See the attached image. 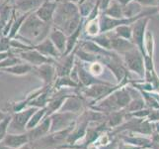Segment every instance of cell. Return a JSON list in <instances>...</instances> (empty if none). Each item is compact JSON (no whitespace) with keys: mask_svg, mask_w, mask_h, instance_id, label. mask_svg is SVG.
Instances as JSON below:
<instances>
[{"mask_svg":"<svg viewBox=\"0 0 159 149\" xmlns=\"http://www.w3.org/2000/svg\"><path fill=\"white\" fill-rule=\"evenodd\" d=\"M131 99H133V96L128 87L125 86L113 92L111 95L100 101L98 104H93L89 107L108 114L113 112L125 109L131 102Z\"/></svg>","mask_w":159,"mask_h":149,"instance_id":"cell-2","label":"cell"},{"mask_svg":"<svg viewBox=\"0 0 159 149\" xmlns=\"http://www.w3.org/2000/svg\"><path fill=\"white\" fill-rule=\"evenodd\" d=\"M1 143L9 149H17L30 143V138L27 132L24 133H9L8 132Z\"/></svg>","mask_w":159,"mask_h":149,"instance_id":"cell-15","label":"cell"},{"mask_svg":"<svg viewBox=\"0 0 159 149\" xmlns=\"http://www.w3.org/2000/svg\"><path fill=\"white\" fill-rule=\"evenodd\" d=\"M89 106L87 104V101L84 97L79 95L78 92H75L74 95H70L64 101L62 107H60L58 112H73L76 114H80Z\"/></svg>","mask_w":159,"mask_h":149,"instance_id":"cell-8","label":"cell"},{"mask_svg":"<svg viewBox=\"0 0 159 149\" xmlns=\"http://www.w3.org/2000/svg\"><path fill=\"white\" fill-rule=\"evenodd\" d=\"M124 58V62L125 67L130 72H134L136 75H139L140 78L143 79L145 77V66L143 55L140 51L135 48L131 51H129L122 55Z\"/></svg>","mask_w":159,"mask_h":149,"instance_id":"cell-5","label":"cell"},{"mask_svg":"<svg viewBox=\"0 0 159 149\" xmlns=\"http://www.w3.org/2000/svg\"><path fill=\"white\" fill-rule=\"evenodd\" d=\"M34 69V66H32L28 63H17L13 66H10V67L5 68L1 71L5 72L7 74H11L14 76H23L27 75L33 72Z\"/></svg>","mask_w":159,"mask_h":149,"instance_id":"cell-23","label":"cell"},{"mask_svg":"<svg viewBox=\"0 0 159 149\" xmlns=\"http://www.w3.org/2000/svg\"><path fill=\"white\" fill-rule=\"evenodd\" d=\"M86 36L88 38L95 37L100 34V18H95L93 20H87L85 24V31Z\"/></svg>","mask_w":159,"mask_h":149,"instance_id":"cell-28","label":"cell"},{"mask_svg":"<svg viewBox=\"0 0 159 149\" xmlns=\"http://www.w3.org/2000/svg\"><path fill=\"white\" fill-rule=\"evenodd\" d=\"M38 107H28L20 112H16L11 114V121L9 124V133H24L27 132V124H28L32 115L35 113Z\"/></svg>","mask_w":159,"mask_h":149,"instance_id":"cell-4","label":"cell"},{"mask_svg":"<svg viewBox=\"0 0 159 149\" xmlns=\"http://www.w3.org/2000/svg\"><path fill=\"white\" fill-rule=\"evenodd\" d=\"M90 67L88 69V71L92 75H94L95 77H99L104 73V65L100 62H93V63H89Z\"/></svg>","mask_w":159,"mask_h":149,"instance_id":"cell-34","label":"cell"},{"mask_svg":"<svg viewBox=\"0 0 159 149\" xmlns=\"http://www.w3.org/2000/svg\"><path fill=\"white\" fill-rule=\"evenodd\" d=\"M58 149H73V148H58Z\"/></svg>","mask_w":159,"mask_h":149,"instance_id":"cell-48","label":"cell"},{"mask_svg":"<svg viewBox=\"0 0 159 149\" xmlns=\"http://www.w3.org/2000/svg\"><path fill=\"white\" fill-rule=\"evenodd\" d=\"M151 138V149H159V133L153 131V133L150 136Z\"/></svg>","mask_w":159,"mask_h":149,"instance_id":"cell-37","label":"cell"},{"mask_svg":"<svg viewBox=\"0 0 159 149\" xmlns=\"http://www.w3.org/2000/svg\"><path fill=\"white\" fill-rule=\"evenodd\" d=\"M117 137L125 143L141 148L151 146V138L149 136H139L134 135V133H120L117 135Z\"/></svg>","mask_w":159,"mask_h":149,"instance_id":"cell-21","label":"cell"},{"mask_svg":"<svg viewBox=\"0 0 159 149\" xmlns=\"http://www.w3.org/2000/svg\"><path fill=\"white\" fill-rule=\"evenodd\" d=\"M119 138V137H118ZM118 149H141V147L135 146V145H131L129 144V143H125L124 141H122L119 138V145H118Z\"/></svg>","mask_w":159,"mask_h":149,"instance_id":"cell-39","label":"cell"},{"mask_svg":"<svg viewBox=\"0 0 159 149\" xmlns=\"http://www.w3.org/2000/svg\"><path fill=\"white\" fill-rule=\"evenodd\" d=\"M57 6V2L56 0H47L35 13L41 20L48 22V23H52Z\"/></svg>","mask_w":159,"mask_h":149,"instance_id":"cell-17","label":"cell"},{"mask_svg":"<svg viewBox=\"0 0 159 149\" xmlns=\"http://www.w3.org/2000/svg\"><path fill=\"white\" fill-rule=\"evenodd\" d=\"M142 6L139 3H136L135 1L130 2L129 4L124 6V15L125 17L127 18H130V17H134V16H138L139 14H140L142 12Z\"/></svg>","mask_w":159,"mask_h":149,"instance_id":"cell-29","label":"cell"},{"mask_svg":"<svg viewBox=\"0 0 159 149\" xmlns=\"http://www.w3.org/2000/svg\"><path fill=\"white\" fill-rule=\"evenodd\" d=\"M144 47H145V56L153 58V54H154V38H153L152 32L150 31L146 32Z\"/></svg>","mask_w":159,"mask_h":149,"instance_id":"cell-32","label":"cell"},{"mask_svg":"<svg viewBox=\"0 0 159 149\" xmlns=\"http://www.w3.org/2000/svg\"><path fill=\"white\" fill-rule=\"evenodd\" d=\"M117 1H118L120 5H122V6H125V5L129 4L130 2L134 1V0H117Z\"/></svg>","mask_w":159,"mask_h":149,"instance_id":"cell-41","label":"cell"},{"mask_svg":"<svg viewBox=\"0 0 159 149\" xmlns=\"http://www.w3.org/2000/svg\"><path fill=\"white\" fill-rule=\"evenodd\" d=\"M17 149H32V146H31L30 143H28V144H26L25 146L21 147V148H17Z\"/></svg>","mask_w":159,"mask_h":149,"instance_id":"cell-43","label":"cell"},{"mask_svg":"<svg viewBox=\"0 0 159 149\" xmlns=\"http://www.w3.org/2000/svg\"><path fill=\"white\" fill-rule=\"evenodd\" d=\"M103 14L109 16V17H111V18H116V19L125 18L124 6H122L117 0H112V2L109 5V7L104 11Z\"/></svg>","mask_w":159,"mask_h":149,"instance_id":"cell-24","label":"cell"},{"mask_svg":"<svg viewBox=\"0 0 159 149\" xmlns=\"http://www.w3.org/2000/svg\"><path fill=\"white\" fill-rule=\"evenodd\" d=\"M113 31L118 37L125 38L128 40H131L133 38V26L131 25H120Z\"/></svg>","mask_w":159,"mask_h":149,"instance_id":"cell-31","label":"cell"},{"mask_svg":"<svg viewBox=\"0 0 159 149\" xmlns=\"http://www.w3.org/2000/svg\"><path fill=\"white\" fill-rule=\"evenodd\" d=\"M149 16L147 17H141L136 20L134 23L131 25L133 26V38L131 41L134 43L140 53L145 57V47H144V42H145V35L147 32V26L149 23Z\"/></svg>","mask_w":159,"mask_h":149,"instance_id":"cell-6","label":"cell"},{"mask_svg":"<svg viewBox=\"0 0 159 149\" xmlns=\"http://www.w3.org/2000/svg\"><path fill=\"white\" fill-rule=\"evenodd\" d=\"M109 33H110V35H111V50L112 51L123 55L136 48L134 43L131 40L118 37L114 32L112 33L111 31H109Z\"/></svg>","mask_w":159,"mask_h":149,"instance_id":"cell-14","label":"cell"},{"mask_svg":"<svg viewBox=\"0 0 159 149\" xmlns=\"http://www.w3.org/2000/svg\"><path fill=\"white\" fill-rule=\"evenodd\" d=\"M50 117L52 118L51 132H57L74 125L77 121L79 114L66 112H57Z\"/></svg>","mask_w":159,"mask_h":149,"instance_id":"cell-7","label":"cell"},{"mask_svg":"<svg viewBox=\"0 0 159 149\" xmlns=\"http://www.w3.org/2000/svg\"><path fill=\"white\" fill-rule=\"evenodd\" d=\"M33 73L43 81V86H52L57 80V67L56 63H46L41 66H37L33 69Z\"/></svg>","mask_w":159,"mask_h":149,"instance_id":"cell-10","label":"cell"},{"mask_svg":"<svg viewBox=\"0 0 159 149\" xmlns=\"http://www.w3.org/2000/svg\"><path fill=\"white\" fill-rule=\"evenodd\" d=\"M46 117H47V108L46 107L38 108L35 112V113L32 115L28 124H27V131L35 128L37 125H39Z\"/></svg>","mask_w":159,"mask_h":149,"instance_id":"cell-27","label":"cell"},{"mask_svg":"<svg viewBox=\"0 0 159 149\" xmlns=\"http://www.w3.org/2000/svg\"><path fill=\"white\" fill-rule=\"evenodd\" d=\"M147 120H149L150 122H155L159 121V108H154L150 110V113L147 117Z\"/></svg>","mask_w":159,"mask_h":149,"instance_id":"cell-38","label":"cell"},{"mask_svg":"<svg viewBox=\"0 0 159 149\" xmlns=\"http://www.w3.org/2000/svg\"><path fill=\"white\" fill-rule=\"evenodd\" d=\"M51 127H52V118L51 117H46L39 125H37L35 128L27 131L30 138V142L36 141L42 138V137L48 135L51 132Z\"/></svg>","mask_w":159,"mask_h":149,"instance_id":"cell-16","label":"cell"},{"mask_svg":"<svg viewBox=\"0 0 159 149\" xmlns=\"http://www.w3.org/2000/svg\"><path fill=\"white\" fill-rule=\"evenodd\" d=\"M143 108H145V102H144L143 97H142V96H141L139 97L131 99V102L129 103V106L125 107L124 110L125 112L130 113V112H139V110L143 109Z\"/></svg>","mask_w":159,"mask_h":149,"instance_id":"cell-30","label":"cell"},{"mask_svg":"<svg viewBox=\"0 0 159 149\" xmlns=\"http://www.w3.org/2000/svg\"><path fill=\"white\" fill-rule=\"evenodd\" d=\"M11 50V39L8 36L0 38V52H9Z\"/></svg>","mask_w":159,"mask_h":149,"instance_id":"cell-35","label":"cell"},{"mask_svg":"<svg viewBox=\"0 0 159 149\" xmlns=\"http://www.w3.org/2000/svg\"><path fill=\"white\" fill-rule=\"evenodd\" d=\"M75 66H76V70H77L80 87H88L97 85V84H112V82H110L100 80L98 77L92 75L90 72L87 71L85 67H83L82 65L76 64Z\"/></svg>","mask_w":159,"mask_h":149,"instance_id":"cell-12","label":"cell"},{"mask_svg":"<svg viewBox=\"0 0 159 149\" xmlns=\"http://www.w3.org/2000/svg\"><path fill=\"white\" fill-rule=\"evenodd\" d=\"M7 115H8V113L2 112V110H0V121H1L2 119H4L5 117H7Z\"/></svg>","mask_w":159,"mask_h":149,"instance_id":"cell-42","label":"cell"},{"mask_svg":"<svg viewBox=\"0 0 159 149\" xmlns=\"http://www.w3.org/2000/svg\"><path fill=\"white\" fill-rule=\"evenodd\" d=\"M136 3H139L142 7H157L158 0H134Z\"/></svg>","mask_w":159,"mask_h":149,"instance_id":"cell-36","label":"cell"},{"mask_svg":"<svg viewBox=\"0 0 159 149\" xmlns=\"http://www.w3.org/2000/svg\"><path fill=\"white\" fill-rule=\"evenodd\" d=\"M141 149H151L150 147H144V148H141Z\"/></svg>","mask_w":159,"mask_h":149,"instance_id":"cell-47","label":"cell"},{"mask_svg":"<svg viewBox=\"0 0 159 149\" xmlns=\"http://www.w3.org/2000/svg\"><path fill=\"white\" fill-rule=\"evenodd\" d=\"M127 120V112L125 110H118V112H113L107 114L106 123L110 129H114L118 127L119 125L123 124Z\"/></svg>","mask_w":159,"mask_h":149,"instance_id":"cell-22","label":"cell"},{"mask_svg":"<svg viewBox=\"0 0 159 149\" xmlns=\"http://www.w3.org/2000/svg\"><path fill=\"white\" fill-rule=\"evenodd\" d=\"M0 149H9V148H7L5 145H3L1 142H0Z\"/></svg>","mask_w":159,"mask_h":149,"instance_id":"cell-45","label":"cell"},{"mask_svg":"<svg viewBox=\"0 0 159 149\" xmlns=\"http://www.w3.org/2000/svg\"><path fill=\"white\" fill-rule=\"evenodd\" d=\"M78 15H80V12L77 4L67 0H60L57 2L56 13L53 16V26L61 29L68 21Z\"/></svg>","mask_w":159,"mask_h":149,"instance_id":"cell-3","label":"cell"},{"mask_svg":"<svg viewBox=\"0 0 159 149\" xmlns=\"http://www.w3.org/2000/svg\"><path fill=\"white\" fill-rule=\"evenodd\" d=\"M67 1H70V2H73V3H75V4H79L82 0H67Z\"/></svg>","mask_w":159,"mask_h":149,"instance_id":"cell-44","label":"cell"},{"mask_svg":"<svg viewBox=\"0 0 159 149\" xmlns=\"http://www.w3.org/2000/svg\"><path fill=\"white\" fill-rule=\"evenodd\" d=\"M16 54L19 56V59L25 61L26 63L34 66V67L41 66L46 63H56L57 62V60L45 56V55L40 53L38 50H36L34 47L31 49H28V50H23V51H17Z\"/></svg>","mask_w":159,"mask_h":149,"instance_id":"cell-9","label":"cell"},{"mask_svg":"<svg viewBox=\"0 0 159 149\" xmlns=\"http://www.w3.org/2000/svg\"><path fill=\"white\" fill-rule=\"evenodd\" d=\"M157 11H158V13H159V0H158V4H157Z\"/></svg>","mask_w":159,"mask_h":149,"instance_id":"cell-46","label":"cell"},{"mask_svg":"<svg viewBox=\"0 0 159 149\" xmlns=\"http://www.w3.org/2000/svg\"><path fill=\"white\" fill-rule=\"evenodd\" d=\"M88 125H89V122L77 118L74 128L68 135L66 143H65L64 145H74L81 142L84 139V137L86 135V131H87V128H88Z\"/></svg>","mask_w":159,"mask_h":149,"instance_id":"cell-13","label":"cell"},{"mask_svg":"<svg viewBox=\"0 0 159 149\" xmlns=\"http://www.w3.org/2000/svg\"><path fill=\"white\" fill-rule=\"evenodd\" d=\"M54 87L57 90L67 89V87H70V89H72V87L78 89V87H80V85L71 79L70 76H64V77H57V80L54 81Z\"/></svg>","mask_w":159,"mask_h":149,"instance_id":"cell-26","label":"cell"},{"mask_svg":"<svg viewBox=\"0 0 159 149\" xmlns=\"http://www.w3.org/2000/svg\"><path fill=\"white\" fill-rule=\"evenodd\" d=\"M11 121V114L8 113V115L4 119L0 121V142H2L5 136L8 134V128Z\"/></svg>","mask_w":159,"mask_h":149,"instance_id":"cell-33","label":"cell"},{"mask_svg":"<svg viewBox=\"0 0 159 149\" xmlns=\"http://www.w3.org/2000/svg\"><path fill=\"white\" fill-rule=\"evenodd\" d=\"M75 49L68 55H63L56 62L57 67V77H64V76H70L71 71L73 70L75 66Z\"/></svg>","mask_w":159,"mask_h":149,"instance_id":"cell-11","label":"cell"},{"mask_svg":"<svg viewBox=\"0 0 159 149\" xmlns=\"http://www.w3.org/2000/svg\"><path fill=\"white\" fill-rule=\"evenodd\" d=\"M18 14H19L18 16H16V14H15V18H14V21H13V24H12V26H11V29L9 31L8 37L10 38V39H14V38L18 35L22 24L24 23V21L26 20V18L28 17L31 13H18Z\"/></svg>","mask_w":159,"mask_h":149,"instance_id":"cell-25","label":"cell"},{"mask_svg":"<svg viewBox=\"0 0 159 149\" xmlns=\"http://www.w3.org/2000/svg\"><path fill=\"white\" fill-rule=\"evenodd\" d=\"M34 48L36 50H38L40 53H42L43 55H45V56H47L48 58L54 59V60H58L62 56L48 37L46 38L45 40H43L42 42H40L39 44L35 45Z\"/></svg>","mask_w":159,"mask_h":149,"instance_id":"cell-19","label":"cell"},{"mask_svg":"<svg viewBox=\"0 0 159 149\" xmlns=\"http://www.w3.org/2000/svg\"><path fill=\"white\" fill-rule=\"evenodd\" d=\"M47 0H15L14 8L17 13H33L39 9Z\"/></svg>","mask_w":159,"mask_h":149,"instance_id":"cell-18","label":"cell"},{"mask_svg":"<svg viewBox=\"0 0 159 149\" xmlns=\"http://www.w3.org/2000/svg\"><path fill=\"white\" fill-rule=\"evenodd\" d=\"M52 26L53 23L41 20L35 12H33L26 18L15 38L22 39V41L31 46H35L48 37Z\"/></svg>","mask_w":159,"mask_h":149,"instance_id":"cell-1","label":"cell"},{"mask_svg":"<svg viewBox=\"0 0 159 149\" xmlns=\"http://www.w3.org/2000/svg\"><path fill=\"white\" fill-rule=\"evenodd\" d=\"M11 55H13L12 53H11L10 51L9 52H0V62L5 59H7L8 57H10Z\"/></svg>","mask_w":159,"mask_h":149,"instance_id":"cell-40","label":"cell"},{"mask_svg":"<svg viewBox=\"0 0 159 149\" xmlns=\"http://www.w3.org/2000/svg\"><path fill=\"white\" fill-rule=\"evenodd\" d=\"M48 38L54 44V46L59 51L61 55H64L65 50H66V43H67V35L57 27L52 26V28L50 32Z\"/></svg>","mask_w":159,"mask_h":149,"instance_id":"cell-20","label":"cell"}]
</instances>
